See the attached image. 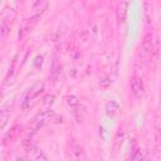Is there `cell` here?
Instances as JSON below:
<instances>
[{"label": "cell", "mask_w": 161, "mask_h": 161, "mask_svg": "<svg viewBox=\"0 0 161 161\" xmlns=\"http://www.w3.org/2000/svg\"><path fill=\"white\" fill-rule=\"evenodd\" d=\"M16 19V11L13 8H5L1 13L0 18V33L3 38H6L8 34L10 33V29Z\"/></svg>", "instance_id": "obj_1"}, {"label": "cell", "mask_w": 161, "mask_h": 161, "mask_svg": "<svg viewBox=\"0 0 161 161\" xmlns=\"http://www.w3.org/2000/svg\"><path fill=\"white\" fill-rule=\"evenodd\" d=\"M43 89H44V83H42V82L35 83V84L28 91V93L25 94L24 101H23V108H24V109L29 108V107L33 104L34 99L43 92Z\"/></svg>", "instance_id": "obj_2"}, {"label": "cell", "mask_w": 161, "mask_h": 161, "mask_svg": "<svg viewBox=\"0 0 161 161\" xmlns=\"http://www.w3.org/2000/svg\"><path fill=\"white\" fill-rule=\"evenodd\" d=\"M39 19H40V16H38V15H33L31 18H28V19L23 20L21 24H20V28H19L18 38H19L20 40L24 39V38H25V36L34 29V26L36 25V23L39 21Z\"/></svg>", "instance_id": "obj_3"}, {"label": "cell", "mask_w": 161, "mask_h": 161, "mask_svg": "<svg viewBox=\"0 0 161 161\" xmlns=\"http://www.w3.org/2000/svg\"><path fill=\"white\" fill-rule=\"evenodd\" d=\"M142 49L145 53L148 54H153L155 52H157V42H156V36L152 33H146L142 38Z\"/></svg>", "instance_id": "obj_4"}, {"label": "cell", "mask_w": 161, "mask_h": 161, "mask_svg": "<svg viewBox=\"0 0 161 161\" xmlns=\"http://www.w3.org/2000/svg\"><path fill=\"white\" fill-rule=\"evenodd\" d=\"M143 82L140 77H133L131 79V92L133 94V97L136 98H141L143 96Z\"/></svg>", "instance_id": "obj_5"}, {"label": "cell", "mask_w": 161, "mask_h": 161, "mask_svg": "<svg viewBox=\"0 0 161 161\" xmlns=\"http://www.w3.org/2000/svg\"><path fill=\"white\" fill-rule=\"evenodd\" d=\"M70 156L74 160H83V158H86V153H84L83 147L80 145H78L74 140L70 142Z\"/></svg>", "instance_id": "obj_6"}, {"label": "cell", "mask_w": 161, "mask_h": 161, "mask_svg": "<svg viewBox=\"0 0 161 161\" xmlns=\"http://www.w3.org/2000/svg\"><path fill=\"white\" fill-rule=\"evenodd\" d=\"M47 9H48V1L47 0H38L33 5V13H34V15H38V16H42Z\"/></svg>", "instance_id": "obj_7"}, {"label": "cell", "mask_w": 161, "mask_h": 161, "mask_svg": "<svg viewBox=\"0 0 161 161\" xmlns=\"http://www.w3.org/2000/svg\"><path fill=\"white\" fill-rule=\"evenodd\" d=\"M127 11H128V3L121 1V4L118 5V10H117V18L119 23H125L126 18H127Z\"/></svg>", "instance_id": "obj_8"}, {"label": "cell", "mask_w": 161, "mask_h": 161, "mask_svg": "<svg viewBox=\"0 0 161 161\" xmlns=\"http://www.w3.org/2000/svg\"><path fill=\"white\" fill-rule=\"evenodd\" d=\"M20 131H21L20 126H18V125L13 126V127L10 128V131L5 135V137H4V143H6V142H13V141L19 136Z\"/></svg>", "instance_id": "obj_9"}, {"label": "cell", "mask_w": 161, "mask_h": 161, "mask_svg": "<svg viewBox=\"0 0 161 161\" xmlns=\"http://www.w3.org/2000/svg\"><path fill=\"white\" fill-rule=\"evenodd\" d=\"M29 150L31 151L30 157H31L33 160H38V161H45V160H48V156L44 153V151H42V150H39V148H35L34 146H31Z\"/></svg>", "instance_id": "obj_10"}, {"label": "cell", "mask_w": 161, "mask_h": 161, "mask_svg": "<svg viewBox=\"0 0 161 161\" xmlns=\"http://www.w3.org/2000/svg\"><path fill=\"white\" fill-rule=\"evenodd\" d=\"M131 158H132V160H143V158H146V155L143 153V151L141 150V147L137 146L136 143H135L133 147H132Z\"/></svg>", "instance_id": "obj_11"}, {"label": "cell", "mask_w": 161, "mask_h": 161, "mask_svg": "<svg viewBox=\"0 0 161 161\" xmlns=\"http://www.w3.org/2000/svg\"><path fill=\"white\" fill-rule=\"evenodd\" d=\"M106 111H107V114H108V116H114V114L117 113V111H118V104H117L114 101H111V102L107 103Z\"/></svg>", "instance_id": "obj_12"}, {"label": "cell", "mask_w": 161, "mask_h": 161, "mask_svg": "<svg viewBox=\"0 0 161 161\" xmlns=\"http://www.w3.org/2000/svg\"><path fill=\"white\" fill-rule=\"evenodd\" d=\"M65 103L70 107V108H75L78 104H79V99H78V97H75V96H67L65 97Z\"/></svg>", "instance_id": "obj_13"}, {"label": "cell", "mask_w": 161, "mask_h": 161, "mask_svg": "<svg viewBox=\"0 0 161 161\" xmlns=\"http://www.w3.org/2000/svg\"><path fill=\"white\" fill-rule=\"evenodd\" d=\"M43 123H44V117L43 116H39L36 119H34L33 121V123H31V132L34 133V132H36L42 126H43Z\"/></svg>", "instance_id": "obj_14"}, {"label": "cell", "mask_w": 161, "mask_h": 161, "mask_svg": "<svg viewBox=\"0 0 161 161\" xmlns=\"http://www.w3.org/2000/svg\"><path fill=\"white\" fill-rule=\"evenodd\" d=\"M155 153L158 158H161V131L158 132V137H157V142H156V148H155Z\"/></svg>", "instance_id": "obj_15"}, {"label": "cell", "mask_w": 161, "mask_h": 161, "mask_svg": "<svg viewBox=\"0 0 161 161\" xmlns=\"http://www.w3.org/2000/svg\"><path fill=\"white\" fill-rule=\"evenodd\" d=\"M53 102H54V96H52V94H48V96H45V97L43 98V104L47 106V107L52 106Z\"/></svg>", "instance_id": "obj_16"}]
</instances>
